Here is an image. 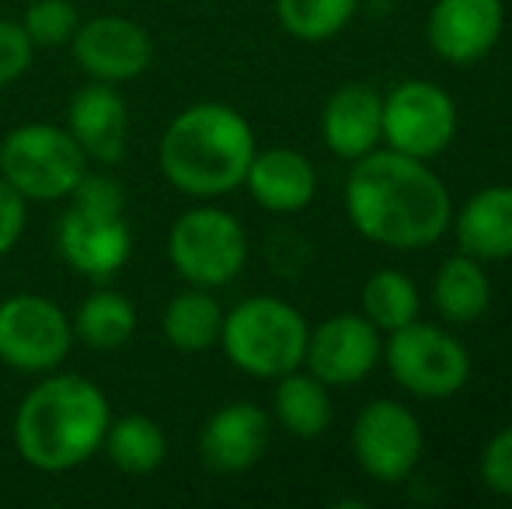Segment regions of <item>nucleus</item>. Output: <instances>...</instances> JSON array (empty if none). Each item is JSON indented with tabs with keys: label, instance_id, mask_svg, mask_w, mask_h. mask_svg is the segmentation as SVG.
Here are the masks:
<instances>
[{
	"label": "nucleus",
	"instance_id": "obj_22",
	"mask_svg": "<svg viewBox=\"0 0 512 509\" xmlns=\"http://www.w3.org/2000/svg\"><path fill=\"white\" fill-rule=\"evenodd\" d=\"M272 415L290 436L314 440L331 426V398L328 384L314 374H283L272 394Z\"/></svg>",
	"mask_w": 512,
	"mask_h": 509
},
{
	"label": "nucleus",
	"instance_id": "obj_24",
	"mask_svg": "<svg viewBox=\"0 0 512 509\" xmlns=\"http://www.w3.org/2000/svg\"><path fill=\"white\" fill-rule=\"evenodd\" d=\"M74 335L81 342H88L91 349H119L133 339L136 332V307L129 304L122 293L115 290H98L91 297L81 300L74 314Z\"/></svg>",
	"mask_w": 512,
	"mask_h": 509
},
{
	"label": "nucleus",
	"instance_id": "obj_17",
	"mask_svg": "<svg viewBox=\"0 0 512 509\" xmlns=\"http://www.w3.org/2000/svg\"><path fill=\"white\" fill-rule=\"evenodd\" d=\"M67 133L74 136L88 161H122L129 133V109L122 102V95L105 81L81 88L67 109Z\"/></svg>",
	"mask_w": 512,
	"mask_h": 509
},
{
	"label": "nucleus",
	"instance_id": "obj_13",
	"mask_svg": "<svg viewBox=\"0 0 512 509\" xmlns=\"http://www.w3.org/2000/svg\"><path fill=\"white\" fill-rule=\"evenodd\" d=\"M56 248L74 272L88 279H108L129 262L133 234L122 213H95L70 203L56 227Z\"/></svg>",
	"mask_w": 512,
	"mask_h": 509
},
{
	"label": "nucleus",
	"instance_id": "obj_28",
	"mask_svg": "<svg viewBox=\"0 0 512 509\" xmlns=\"http://www.w3.org/2000/svg\"><path fill=\"white\" fill-rule=\"evenodd\" d=\"M478 471H481V482H485L488 489L512 499V426L499 429V433L485 443Z\"/></svg>",
	"mask_w": 512,
	"mask_h": 509
},
{
	"label": "nucleus",
	"instance_id": "obj_9",
	"mask_svg": "<svg viewBox=\"0 0 512 509\" xmlns=\"http://www.w3.org/2000/svg\"><path fill=\"white\" fill-rule=\"evenodd\" d=\"M457 136V105L439 84L405 81L384 98V143L398 154L429 157L443 154Z\"/></svg>",
	"mask_w": 512,
	"mask_h": 509
},
{
	"label": "nucleus",
	"instance_id": "obj_31",
	"mask_svg": "<svg viewBox=\"0 0 512 509\" xmlns=\"http://www.w3.org/2000/svg\"><path fill=\"white\" fill-rule=\"evenodd\" d=\"M25 220H28V199L0 178V258L18 245L21 231H25Z\"/></svg>",
	"mask_w": 512,
	"mask_h": 509
},
{
	"label": "nucleus",
	"instance_id": "obj_5",
	"mask_svg": "<svg viewBox=\"0 0 512 509\" xmlns=\"http://www.w3.org/2000/svg\"><path fill=\"white\" fill-rule=\"evenodd\" d=\"M84 171H88V157L60 126L28 123L11 129L0 143V178L35 203L70 199Z\"/></svg>",
	"mask_w": 512,
	"mask_h": 509
},
{
	"label": "nucleus",
	"instance_id": "obj_3",
	"mask_svg": "<svg viewBox=\"0 0 512 509\" xmlns=\"http://www.w3.org/2000/svg\"><path fill=\"white\" fill-rule=\"evenodd\" d=\"M255 150V129L241 112L220 102H203L171 119L157 161L178 192L213 199L244 185Z\"/></svg>",
	"mask_w": 512,
	"mask_h": 509
},
{
	"label": "nucleus",
	"instance_id": "obj_20",
	"mask_svg": "<svg viewBox=\"0 0 512 509\" xmlns=\"http://www.w3.org/2000/svg\"><path fill=\"white\" fill-rule=\"evenodd\" d=\"M432 304L450 325H474L492 304V283H488L485 262L464 252L446 258L432 279Z\"/></svg>",
	"mask_w": 512,
	"mask_h": 509
},
{
	"label": "nucleus",
	"instance_id": "obj_18",
	"mask_svg": "<svg viewBox=\"0 0 512 509\" xmlns=\"http://www.w3.org/2000/svg\"><path fill=\"white\" fill-rule=\"evenodd\" d=\"M244 185L255 196V203L269 213H300L310 206L317 192L314 164L300 150L290 147H269L255 150L248 164Z\"/></svg>",
	"mask_w": 512,
	"mask_h": 509
},
{
	"label": "nucleus",
	"instance_id": "obj_10",
	"mask_svg": "<svg viewBox=\"0 0 512 509\" xmlns=\"http://www.w3.org/2000/svg\"><path fill=\"white\" fill-rule=\"evenodd\" d=\"M422 426L401 401H370L352 426V454L373 482H405L422 461Z\"/></svg>",
	"mask_w": 512,
	"mask_h": 509
},
{
	"label": "nucleus",
	"instance_id": "obj_2",
	"mask_svg": "<svg viewBox=\"0 0 512 509\" xmlns=\"http://www.w3.org/2000/svg\"><path fill=\"white\" fill-rule=\"evenodd\" d=\"M112 408L102 387L77 374H53L21 398L14 447L39 471H70L105 443Z\"/></svg>",
	"mask_w": 512,
	"mask_h": 509
},
{
	"label": "nucleus",
	"instance_id": "obj_14",
	"mask_svg": "<svg viewBox=\"0 0 512 509\" xmlns=\"http://www.w3.org/2000/svg\"><path fill=\"white\" fill-rule=\"evenodd\" d=\"M70 49H74L77 67L105 84L133 81L150 67V56H154L147 28L129 18H115V14L77 25Z\"/></svg>",
	"mask_w": 512,
	"mask_h": 509
},
{
	"label": "nucleus",
	"instance_id": "obj_15",
	"mask_svg": "<svg viewBox=\"0 0 512 509\" xmlns=\"http://www.w3.org/2000/svg\"><path fill=\"white\" fill-rule=\"evenodd\" d=\"M269 429L272 422L265 408L251 405V401L216 408L199 436L203 464L220 475H241V471L255 468L269 447Z\"/></svg>",
	"mask_w": 512,
	"mask_h": 509
},
{
	"label": "nucleus",
	"instance_id": "obj_7",
	"mask_svg": "<svg viewBox=\"0 0 512 509\" xmlns=\"http://www.w3.org/2000/svg\"><path fill=\"white\" fill-rule=\"evenodd\" d=\"M391 377L415 398H450L471 377V356L464 342L425 321L394 328L384 353Z\"/></svg>",
	"mask_w": 512,
	"mask_h": 509
},
{
	"label": "nucleus",
	"instance_id": "obj_26",
	"mask_svg": "<svg viewBox=\"0 0 512 509\" xmlns=\"http://www.w3.org/2000/svg\"><path fill=\"white\" fill-rule=\"evenodd\" d=\"M359 0H276L279 25L300 42H328L356 14Z\"/></svg>",
	"mask_w": 512,
	"mask_h": 509
},
{
	"label": "nucleus",
	"instance_id": "obj_23",
	"mask_svg": "<svg viewBox=\"0 0 512 509\" xmlns=\"http://www.w3.org/2000/svg\"><path fill=\"white\" fill-rule=\"evenodd\" d=\"M102 447L108 450V461L126 475H150L168 457V436L150 415H122L108 422V433Z\"/></svg>",
	"mask_w": 512,
	"mask_h": 509
},
{
	"label": "nucleus",
	"instance_id": "obj_11",
	"mask_svg": "<svg viewBox=\"0 0 512 509\" xmlns=\"http://www.w3.org/2000/svg\"><path fill=\"white\" fill-rule=\"evenodd\" d=\"M380 328L363 314H335L307 335V370L328 387L359 384L380 363Z\"/></svg>",
	"mask_w": 512,
	"mask_h": 509
},
{
	"label": "nucleus",
	"instance_id": "obj_21",
	"mask_svg": "<svg viewBox=\"0 0 512 509\" xmlns=\"http://www.w3.org/2000/svg\"><path fill=\"white\" fill-rule=\"evenodd\" d=\"M220 328H223V307L206 286L178 293L161 314L164 339L178 353H206V349L220 346Z\"/></svg>",
	"mask_w": 512,
	"mask_h": 509
},
{
	"label": "nucleus",
	"instance_id": "obj_12",
	"mask_svg": "<svg viewBox=\"0 0 512 509\" xmlns=\"http://www.w3.org/2000/svg\"><path fill=\"white\" fill-rule=\"evenodd\" d=\"M502 28H506L502 0H436L425 21L432 53L453 67L485 60L499 46Z\"/></svg>",
	"mask_w": 512,
	"mask_h": 509
},
{
	"label": "nucleus",
	"instance_id": "obj_30",
	"mask_svg": "<svg viewBox=\"0 0 512 509\" xmlns=\"http://www.w3.org/2000/svg\"><path fill=\"white\" fill-rule=\"evenodd\" d=\"M70 199H74V206H81V210L122 213V206H126V189H122L115 178L84 171V178L77 182V189L70 192Z\"/></svg>",
	"mask_w": 512,
	"mask_h": 509
},
{
	"label": "nucleus",
	"instance_id": "obj_16",
	"mask_svg": "<svg viewBox=\"0 0 512 509\" xmlns=\"http://www.w3.org/2000/svg\"><path fill=\"white\" fill-rule=\"evenodd\" d=\"M324 147L342 161L373 154L384 140V98L370 84H342L321 112Z\"/></svg>",
	"mask_w": 512,
	"mask_h": 509
},
{
	"label": "nucleus",
	"instance_id": "obj_6",
	"mask_svg": "<svg viewBox=\"0 0 512 509\" xmlns=\"http://www.w3.org/2000/svg\"><path fill=\"white\" fill-rule=\"evenodd\" d=\"M168 258L175 272L192 286H227L248 262V234L241 220L216 206H196L171 227Z\"/></svg>",
	"mask_w": 512,
	"mask_h": 509
},
{
	"label": "nucleus",
	"instance_id": "obj_27",
	"mask_svg": "<svg viewBox=\"0 0 512 509\" xmlns=\"http://www.w3.org/2000/svg\"><path fill=\"white\" fill-rule=\"evenodd\" d=\"M77 25H81V14L70 0H32L21 14V28L32 46H67Z\"/></svg>",
	"mask_w": 512,
	"mask_h": 509
},
{
	"label": "nucleus",
	"instance_id": "obj_19",
	"mask_svg": "<svg viewBox=\"0 0 512 509\" xmlns=\"http://www.w3.org/2000/svg\"><path fill=\"white\" fill-rule=\"evenodd\" d=\"M457 245L478 262L512 258V185H488L474 192L453 220Z\"/></svg>",
	"mask_w": 512,
	"mask_h": 509
},
{
	"label": "nucleus",
	"instance_id": "obj_8",
	"mask_svg": "<svg viewBox=\"0 0 512 509\" xmlns=\"http://www.w3.org/2000/svg\"><path fill=\"white\" fill-rule=\"evenodd\" d=\"M74 325L60 304L18 293L0 304V360L18 374H49L70 353Z\"/></svg>",
	"mask_w": 512,
	"mask_h": 509
},
{
	"label": "nucleus",
	"instance_id": "obj_29",
	"mask_svg": "<svg viewBox=\"0 0 512 509\" xmlns=\"http://www.w3.org/2000/svg\"><path fill=\"white\" fill-rule=\"evenodd\" d=\"M32 39L25 35L21 21H0V84H11L32 67Z\"/></svg>",
	"mask_w": 512,
	"mask_h": 509
},
{
	"label": "nucleus",
	"instance_id": "obj_25",
	"mask_svg": "<svg viewBox=\"0 0 512 509\" xmlns=\"http://www.w3.org/2000/svg\"><path fill=\"white\" fill-rule=\"evenodd\" d=\"M363 318L373 321L380 332L408 325L418 318V286L398 269H380L363 286Z\"/></svg>",
	"mask_w": 512,
	"mask_h": 509
},
{
	"label": "nucleus",
	"instance_id": "obj_4",
	"mask_svg": "<svg viewBox=\"0 0 512 509\" xmlns=\"http://www.w3.org/2000/svg\"><path fill=\"white\" fill-rule=\"evenodd\" d=\"M307 321L293 304L279 297H248L223 314L220 346L227 360L248 377L279 381L304 367Z\"/></svg>",
	"mask_w": 512,
	"mask_h": 509
},
{
	"label": "nucleus",
	"instance_id": "obj_1",
	"mask_svg": "<svg viewBox=\"0 0 512 509\" xmlns=\"http://www.w3.org/2000/svg\"><path fill=\"white\" fill-rule=\"evenodd\" d=\"M345 210L366 241L411 252L443 238L453 220V199L443 178L432 175L425 161L377 147L373 154L352 161Z\"/></svg>",
	"mask_w": 512,
	"mask_h": 509
}]
</instances>
